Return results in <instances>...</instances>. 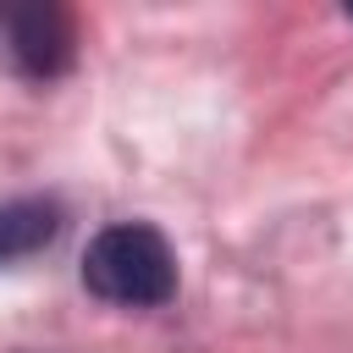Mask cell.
<instances>
[{"label": "cell", "instance_id": "6da1fadb", "mask_svg": "<svg viewBox=\"0 0 353 353\" xmlns=\"http://www.w3.org/2000/svg\"><path fill=\"white\" fill-rule=\"evenodd\" d=\"M83 287L116 309H160L176 298V248L149 221H110L83 248Z\"/></svg>", "mask_w": 353, "mask_h": 353}, {"label": "cell", "instance_id": "7a4b0ae2", "mask_svg": "<svg viewBox=\"0 0 353 353\" xmlns=\"http://www.w3.org/2000/svg\"><path fill=\"white\" fill-rule=\"evenodd\" d=\"M0 55L28 83H55L77 61V22L55 0H0Z\"/></svg>", "mask_w": 353, "mask_h": 353}, {"label": "cell", "instance_id": "3957f363", "mask_svg": "<svg viewBox=\"0 0 353 353\" xmlns=\"http://www.w3.org/2000/svg\"><path fill=\"white\" fill-rule=\"evenodd\" d=\"M61 232H66L61 199H39V193H33V199L0 204V265H17V259L44 254Z\"/></svg>", "mask_w": 353, "mask_h": 353}, {"label": "cell", "instance_id": "277c9868", "mask_svg": "<svg viewBox=\"0 0 353 353\" xmlns=\"http://www.w3.org/2000/svg\"><path fill=\"white\" fill-rule=\"evenodd\" d=\"M347 17H353V11H347Z\"/></svg>", "mask_w": 353, "mask_h": 353}]
</instances>
